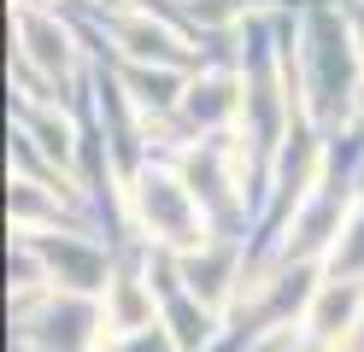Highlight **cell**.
Here are the masks:
<instances>
[{
  "label": "cell",
  "mask_w": 364,
  "mask_h": 352,
  "mask_svg": "<svg viewBox=\"0 0 364 352\" xmlns=\"http://www.w3.org/2000/svg\"><path fill=\"white\" fill-rule=\"evenodd\" d=\"M358 305H364L358 282H347V288H323L311 299V311H306V329H311V335H347L353 317H358Z\"/></svg>",
  "instance_id": "1"
},
{
  "label": "cell",
  "mask_w": 364,
  "mask_h": 352,
  "mask_svg": "<svg viewBox=\"0 0 364 352\" xmlns=\"http://www.w3.org/2000/svg\"><path fill=\"white\" fill-rule=\"evenodd\" d=\"M124 41H129V53H141V59H176V41L165 30H153V23H124Z\"/></svg>",
  "instance_id": "2"
},
{
  "label": "cell",
  "mask_w": 364,
  "mask_h": 352,
  "mask_svg": "<svg viewBox=\"0 0 364 352\" xmlns=\"http://www.w3.org/2000/svg\"><path fill=\"white\" fill-rule=\"evenodd\" d=\"M24 36L36 41V47H30V59L53 65V70H59L65 59H71V53H65V36H53V30H48V23H41V18H24Z\"/></svg>",
  "instance_id": "3"
},
{
  "label": "cell",
  "mask_w": 364,
  "mask_h": 352,
  "mask_svg": "<svg viewBox=\"0 0 364 352\" xmlns=\"http://www.w3.org/2000/svg\"><path fill=\"white\" fill-rule=\"evenodd\" d=\"M358 106H364V82H358Z\"/></svg>",
  "instance_id": "4"
}]
</instances>
